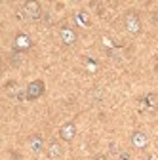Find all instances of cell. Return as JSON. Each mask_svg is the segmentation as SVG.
I'll return each mask as SVG.
<instances>
[{"label":"cell","instance_id":"cell-2","mask_svg":"<svg viewBox=\"0 0 158 160\" xmlns=\"http://www.w3.org/2000/svg\"><path fill=\"white\" fill-rule=\"evenodd\" d=\"M124 27L131 34H139L141 32V19H139V15H137L135 12L126 13V17H124Z\"/></svg>","mask_w":158,"mask_h":160},{"label":"cell","instance_id":"cell-8","mask_svg":"<svg viewBox=\"0 0 158 160\" xmlns=\"http://www.w3.org/2000/svg\"><path fill=\"white\" fill-rule=\"evenodd\" d=\"M48 156L52 158V160H59L63 156V147L59 145V141H50V145H48Z\"/></svg>","mask_w":158,"mask_h":160},{"label":"cell","instance_id":"cell-7","mask_svg":"<svg viewBox=\"0 0 158 160\" xmlns=\"http://www.w3.org/2000/svg\"><path fill=\"white\" fill-rule=\"evenodd\" d=\"M74 135H76V126H74V122H67V124H63L61 128H59V137H61L65 143L72 141Z\"/></svg>","mask_w":158,"mask_h":160},{"label":"cell","instance_id":"cell-5","mask_svg":"<svg viewBox=\"0 0 158 160\" xmlns=\"http://www.w3.org/2000/svg\"><path fill=\"white\" fill-rule=\"evenodd\" d=\"M23 13L29 19H40L42 17V6H40V2H36V0L25 2L23 4Z\"/></svg>","mask_w":158,"mask_h":160},{"label":"cell","instance_id":"cell-17","mask_svg":"<svg viewBox=\"0 0 158 160\" xmlns=\"http://www.w3.org/2000/svg\"><path fill=\"white\" fill-rule=\"evenodd\" d=\"M95 160H109V156H97Z\"/></svg>","mask_w":158,"mask_h":160},{"label":"cell","instance_id":"cell-6","mask_svg":"<svg viewBox=\"0 0 158 160\" xmlns=\"http://www.w3.org/2000/svg\"><path fill=\"white\" fill-rule=\"evenodd\" d=\"M59 38H61V42H63L65 46H72V44H76L78 34H76L74 29H71V27H63L61 31H59Z\"/></svg>","mask_w":158,"mask_h":160},{"label":"cell","instance_id":"cell-15","mask_svg":"<svg viewBox=\"0 0 158 160\" xmlns=\"http://www.w3.org/2000/svg\"><path fill=\"white\" fill-rule=\"evenodd\" d=\"M109 152H111V154H116V152H118V147H116V143H111V145H109Z\"/></svg>","mask_w":158,"mask_h":160},{"label":"cell","instance_id":"cell-12","mask_svg":"<svg viewBox=\"0 0 158 160\" xmlns=\"http://www.w3.org/2000/svg\"><path fill=\"white\" fill-rule=\"evenodd\" d=\"M141 103H143V105H147V107H151V109H152V107H154V105H156V95H152V93H149V95H145V97H143V99H141Z\"/></svg>","mask_w":158,"mask_h":160},{"label":"cell","instance_id":"cell-11","mask_svg":"<svg viewBox=\"0 0 158 160\" xmlns=\"http://www.w3.org/2000/svg\"><path fill=\"white\" fill-rule=\"evenodd\" d=\"M74 19H76L78 25H84V27H90V25H91V23H90V17H88L86 12H78V13L74 15Z\"/></svg>","mask_w":158,"mask_h":160},{"label":"cell","instance_id":"cell-14","mask_svg":"<svg viewBox=\"0 0 158 160\" xmlns=\"http://www.w3.org/2000/svg\"><path fill=\"white\" fill-rule=\"evenodd\" d=\"M118 160H131V154L128 151H122V152H118Z\"/></svg>","mask_w":158,"mask_h":160},{"label":"cell","instance_id":"cell-10","mask_svg":"<svg viewBox=\"0 0 158 160\" xmlns=\"http://www.w3.org/2000/svg\"><path fill=\"white\" fill-rule=\"evenodd\" d=\"M97 67H99V63L95 61V59H91V57H84V69H86V72H97Z\"/></svg>","mask_w":158,"mask_h":160},{"label":"cell","instance_id":"cell-13","mask_svg":"<svg viewBox=\"0 0 158 160\" xmlns=\"http://www.w3.org/2000/svg\"><path fill=\"white\" fill-rule=\"evenodd\" d=\"M10 65H12V67H19V65H21V53H15V52H12Z\"/></svg>","mask_w":158,"mask_h":160},{"label":"cell","instance_id":"cell-16","mask_svg":"<svg viewBox=\"0 0 158 160\" xmlns=\"http://www.w3.org/2000/svg\"><path fill=\"white\" fill-rule=\"evenodd\" d=\"M10 156H12V160H23V156H21V154H19V152H13V151L10 152Z\"/></svg>","mask_w":158,"mask_h":160},{"label":"cell","instance_id":"cell-3","mask_svg":"<svg viewBox=\"0 0 158 160\" xmlns=\"http://www.w3.org/2000/svg\"><path fill=\"white\" fill-rule=\"evenodd\" d=\"M130 145H131L135 151L147 149V145H149V135H147L145 132H141V130H135V132L130 135Z\"/></svg>","mask_w":158,"mask_h":160},{"label":"cell","instance_id":"cell-18","mask_svg":"<svg viewBox=\"0 0 158 160\" xmlns=\"http://www.w3.org/2000/svg\"><path fill=\"white\" fill-rule=\"evenodd\" d=\"M147 160H158V158H156V156H152V154H151V156H147Z\"/></svg>","mask_w":158,"mask_h":160},{"label":"cell","instance_id":"cell-1","mask_svg":"<svg viewBox=\"0 0 158 160\" xmlns=\"http://www.w3.org/2000/svg\"><path fill=\"white\" fill-rule=\"evenodd\" d=\"M32 48V38L25 32H17L13 36V42H12V52L15 53H23V52H29Z\"/></svg>","mask_w":158,"mask_h":160},{"label":"cell","instance_id":"cell-4","mask_svg":"<svg viewBox=\"0 0 158 160\" xmlns=\"http://www.w3.org/2000/svg\"><path fill=\"white\" fill-rule=\"evenodd\" d=\"M25 92H27V99H29V101H34V99H38V97H42V95H44L46 86H44L42 80H32V82L27 86Z\"/></svg>","mask_w":158,"mask_h":160},{"label":"cell","instance_id":"cell-9","mask_svg":"<svg viewBox=\"0 0 158 160\" xmlns=\"http://www.w3.org/2000/svg\"><path fill=\"white\" fill-rule=\"evenodd\" d=\"M29 147H31V151L32 152H42L44 151V139H42V135H31L29 137Z\"/></svg>","mask_w":158,"mask_h":160}]
</instances>
